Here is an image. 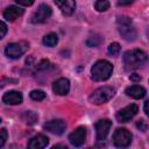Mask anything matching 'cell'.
<instances>
[{"instance_id":"15","label":"cell","mask_w":149,"mask_h":149,"mask_svg":"<svg viewBox=\"0 0 149 149\" xmlns=\"http://www.w3.org/2000/svg\"><path fill=\"white\" fill-rule=\"evenodd\" d=\"M2 101L7 105H19L22 102V94L17 91H9L3 94Z\"/></svg>"},{"instance_id":"35","label":"cell","mask_w":149,"mask_h":149,"mask_svg":"<svg viewBox=\"0 0 149 149\" xmlns=\"http://www.w3.org/2000/svg\"><path fill=\"white\" fill-rule=\"evenodd\" d=\"M0 122H1V119H0Z\"/></svg>"},{"instance_id":"31","label":"cell","mask_w":149,"mask_h":149,"mask_svg":"<svg viewBox=\"0 0 149 149\" xmlns=\"http://www.w3.org/2000/svg\"><path fill=\"white\" fill-rule=\"evenodd\" d=\"M51 149H69L66 146H64V144H56V146H54Z\"/></svg>"},{"instance_id":"10","label":"cell","mask_w":149,"mask_h":149,"mask_svg":"<svg viewBox=\"0 0 149 149\" xmlns=\"http://www.w3.org/2000/svg\"><path fill=\"white\" fill-rule=\"evenodd\" d=\"M44 129L52 133V134H56V135H61L64 133L65 128H66V125L63 120H51L47 123H44Z\"/></svg>"},{"instance_id":"29","label":"cell","mask_w":149,"mask_h":149,"mask_svg":"<svg viewBox=\"0 0 149 149\" xmlns=\"http://www.w3.org/2000/svg\"><path fill=\"white\" fill-rule=\"evenodd\" d=\"M16 81H17L16 79H10V78H9V79H3V80H0V87H3V86L6 85L5 83H16Z\"/></svg>"},{"instance_id":"2","label":"cell","mask_w":149,"mask_h":149,"mask_svg":"<svg viewBox=\"0 0 149 149\" xmlns=\"http://www.w3.org/2000/svg\"><path fill=\"white\" fill-rule=\"evenodd\" d=\"M113 72V65L105 59L98 61L91 69V77L95 81H102L111 77Z\"/></svg>"},{"instance_id":"33","label":"cell","mask_w":149,"mask_h":149,"mask_svg":"<svg viewBox=\"0 0 149 149\" xmlns=\"http://www.w3.org/2000/svg\"><path fill=\"white\" fill-rule=\"evenodd\" d=\"M129 3H132V1H127V2H118V5H129Z\"/></svg>"},{"instance_id":"11","label":"cell","mask_w":149,"mask_h":149,"mask_svg":"<svg viewBox=\"0 0 149 149\" xmlns=\"http://www.w3.org/2000/svg\"><path fill=\"white\" fill-rule=\"evenodd\" d=\"M85 137H86V129H85V127H78L76 130H73L70 134L69 140H70V142L74 147H80L85 142Z\"/></svg>"},{"instance_id":"24","label":"cell","mask_w":149,"mask_h":149,"mask_svg":"<svg viewBox=\"0 0 149 149\" xmlns=\"http://www.w3.org/2000/svg\"><path fill=\"white\" fill-rule=\"evenodd\" d=\"M7 136H8L7 130L6 129H0V148L5 144V142L7 140Z\"/></svg>"},{"instance_id":"4","label":"cell","mask_w":149,"mask_h":149,"mask_svg":"<svg viewBox=\"0 0 149 149\" xmlns=\"http://www.w3.org/2000/svg\"><path fill=\"white\" fill-rule=\"evenodd\" d=\"M114 94H115V90L113 87L102 86V87H99V88L94 90L88 99L94 105H101V104H105L108 100H111L114 97Z\"/></svg>"},{"instance_id":"30","label":"cell","mask_w":149,"mask_h":149,"mask_svg":"<svg viewBox=\"0 0 149 149\" xmlns=\"http://www.w3.org/2000/svg\"><path fill=\"white\" fill-rule=\"evenodd\" d=\"M130 80H133V81H140L141 80V77H140V74H136V73H133V74H130Z\"/></svg>"},{"instance_id":"13","label":"cell","mask_w":149,"mask_h":149,"mask_svg":"<svg viewBox=\"0 0 149 149\" xmlns=\"http://www.w3.org/2000/svg\"><path fill=\"white\" fill-rule=\"evenodd\" d=\"M52 90L58 95H65L70 91V81L66 78H59L54 81Z\"/></svg>"},{"instance_id":"16","label":"cell","mask_w":149,"mask_h":149,"mask_svg":"<svg viewBox=\"0 0 149 149\" xmlns=\"http://www.w3.org/2000/svg\"><path fill=\"white\" fill-rule=\"evenodd\" d=\"M146 93H147L146 88L140 85H132L126 88V94L134 99H141L146 95Z\"/></svg>"},{"instance_id":"9","label":"cell","mask_w":149,"mask_h":149,"mask_svg":"<svg viewBox=\"0 0 149 149\" xmlns=\"http://www.w3.org/2000/svg\"><path fill=\"white\" fill-rule=\"evenodd\" d=\"M112 127V122L107 119H104V120H99L97 123H95V133H97V140L99 141H102L107 137L108 133H109V129Z\"/></svg>"},{"instance_id":"26","label":"cell","mask_w":149,"mask_h":149,"mask_svg":"<svg viewBox=\"0 0 149 149\" xmlns=\"http://www.w3.org/2000/svg\"><path fill=\"white\" fill-rule=\"evenodd\" d=\"M49 66V61L48 59H42L37 65H36V69L37 70H44Z\"/></svg>"},{"instance_id":"25","label":"cell","mask_w":149,"mask_h":149,"mask_svg":"<svg viewBox=\"0 0 149 149\" xmlns=\"http://www.w3.org/2000/svg\"><path fill=\"white\" fill-rule=\"evenodd\" d=\"M136 127H137L140 130H142V132H146V130H147V128H148V125H147V122H146L143 119H141V120H139V121H137V123H136Z\"/></svg>"},{"instance_id":"7","label":"cell","mask_w":149,"mask_h":149,"mask_svg":"<svg viewBox=\"0 0 149 149\" xmlns=\"http://www.w3.org/2000/svg\"><path fill=\"white\" fill-rule=\"evenodd\" d=\"M139 112V107L137 105L135 104H130L126 107H123L122 109H120L118 113H116V120L119 122H127L129 121L130 119H133Z\"/></svg>"},{"instance_id":"6","label":"cell","mask_w":149,"mask_h":149,"mask_svg":"<svg viewBox=\"0 0 149 149\" xmlns=\"http://www.w3.org/2000/svg\"><path fill=\"white\" fill-rule=\"evenodd\" d=\"M132 142V134L125 128H118L113 135V143L118 148H126Z\"/></svg>"},{"instance_id":"19","label":"cell","mask_w":149,"mask_h":149,"mask_svg":"<svg viewBox=\"0 0 149 149\" xmlns=\"http://www.w3.org/2000/svg\"><path fill=\"white\" fill-rule=\"evenodd\" d=\"M57 42H58V36L54 33H50L43 37V44L47 47H54L57 44Z\"/></svg>"},{"instance_id":"23","label":"cell","mask_w":149,"mask_h":149,"mask_svg":"<svg viewBox=\"0 0 149 149\" xmlns=\"http://www.w3.org/2000/svg\"><path fill=\"white\" fill-rule=\"evenodd\" d=\"M29 95H30V98H31L33 100H36V101L43 100V99L45 98V93H44L43 91H41V90H34V91L30 92Z\"/></svg>"},{"instance_id":"12","label":"cell","mask_w":149,"mask_h":149,"mask_svg":"<svg viewBox=\"0 0 149 149\" xmlns=\"http://www.w3.org/2000/svg\"><path fill=\"white\" fill-rule=\"evenodd\" d=\"M48 143H49V139L43 134H38L30 139L27 149H44L48 146Z\"/></svg>"},{"instance_id":"17","label":"cell","mask_w":149,"mask_h":149,"mask_svg":"<svg viewBox=\"0 0 149 149\" xmlns=\"http://www.w3.org/2000/svg\"><path fill=\"white\" fill-rule=\"evenodd\" d=\"M56 5L59 7L63 14L65 15H71L74 12L76 8V2L72 0H63V1H56Z\"/></svg>"},{"instance_id":"36","label":"cell","mask_w":149,"mask_h":149,"mask_svg":"<svg viewBox=\"0 0 149 149\" xmlns=\"http://www.w3.org/2000/svg\"><path fill=\"white\" fill-rule=\"evenodd\" d=\"M88 149H91V148H88Z\"/></svg>"},{"instance_id":"28","label":"cell","mask_w":149,"mask_h":149,"mask_svg":"<svg viewBox=\"0 0 149 149\" xmlns=\"http://www.w3.org/2000/svg\"><path fill=\"white\" fill-rule=\"evenodd\" d=\"M16 3L17 5H21V6H31L34 3L33 0H29V1H24V0H16Z\"/></svg>"},{"instance_id":"34","label":"cell","mask_w":149,"mask_h":149,"mask_svg":"<svg viewBox=\"0 0 149 149\" xmlns=\"http://www.w3.org/2000/svg\"><path fill=\"white\" fill-rule=\"evenodd\" d=\"M8 149H19V148H17L16 146H14V144H13V146H10V148H8Z\"/></svg>"},{"instance_id":"22","label":"cell","mask_w":149,"mask_h":149,"mask_svg":"<svg viewBox=\"0 0 149 149\" xmlns=\"http://www.w3.org/2000/svg\"><path fill=\"white\" fill-rule=\"evenodd\" d=\"M120 50H121V48H120V44L119 43H116V42H113V43H111L109 44V47H108V54L109 55H112V56H118L119 54H120Z\"/></svg>"},{"instance_id":"18","label":"cell","mask_w":149,"mask_h":149,"mask_svg":"<svg viewBox=\"0 0 149 149\" xmlns=\"http://www.w3.org/2000/svg\"><path fill=\"white\" fill-rule=\"evenodd\" d=\"M37 114L36 113H34V112H31V111H27V112H24L23 114H22V120L26 122V123H28V125H34V123H36V121H37Z\"/></svg>"},{"instance_id":"20","label":"cell","mask_w":149,"mask_h":149,"mask_svg":"<svg viewBox=\"0 0 149 149\" xmlns=\"http://www.w3.org/2000/svg\"><path fill=\"white\" fill-rule=\"evenodd\" d=\"M94 7L98 12H105L109 8V2L106 0H99V1L94 2Z\"/></svg>"},{"instance_id":"14","label":"cell","mask_w":149,"mask_h":149,"mask_svg":"<svg viewBox=\"0 0 149 149\" xmlns=\"http://www.w3.org/2000/svg\"><path fill=\"white\" fill-rule=\"evenodd\" d=\"M23 14V9L21 7H17V6H9L5 9L3 12V17L7 20V21H15L19 16H21Z\"/></svg>"},{"instance_id":"21","label":"cell","mask_w":149,"mask_h":149,"mask_svg":"<svg viewBox=\"0 0 149 149\" xmlns=\"http://www.w3.org/2000/svg\"><path fill=\"white\" fill-rule=\"evenodd\" d=\"M101 42H102V38H101L99 35H94V36H91V37L86 41V44H87L88 47H98Z\"/></svg>"},{"instance_id":"5","label":"cell","mask_w":149,"mask_h":149,"mask_svg":"<svg viewBox=\"0 0 149 149\" xmlns=\"http://www.w3.org/2000/svg\"><path fill=\"white\" fill-rule=\"evenodd\" d=\"M28 43L26 41H20V42H15V43H10L6 47L5 49V54L7 57L9 58H19L21 57L27 50H28Z\"/></svg>"},{"instance_id":"32","label":"cell","mask_w":149,"mask_h":149,"mask_svg":"<svg viewBox=\"0 0 149 149\" xmlns=\"http://www.w3.org/2000/svg\"><path fill=\"white\" fill-rule=\"evenodd\" d=\"M148 104H149L148 100L144 101V113H146V114H149V111H148Z\"/></svg>"},{"instance_id":"3","label":"cell","mask_w":149,"mask_h":149,"mask_svg":"<svg viewBox=\"0 0 149 149\" xmlns=\"http://www.w3.org/2000/svg\"><path fill=\"white\" fill-rule=\"evenodd\" d=\"M116 22L119 33L126 41H134L136 38V29L128 16H119Z\"/></svg>"},{"instance_id":"1","label":"cell","mask_w":149,"mask_h":149,"mask_svg":"<svg viewBox=\"0 0 149 149\" xmlns=\"http://www.w3.org/2000/svg\"><path fill=\"white\" fill-rule=\"evenodd\" d=\"M147 61H148L147 54L140 49L128 50L123 55V63L127 70H134V69L142 68L147 63Z\"/></svg>"},{"instance_id":"27","label":"cell","mask_w":149,"mask_h":149,"mask_svg":"<svg viewBox=\"0 0 149 149\" xmlns=\"http://www.w3.org/2000/svg\"><path fill=\"white\" fill-rule=\"evenodd\" d=\"M6 33H7V26L2 21H0V40L6 35Z\"/></svg>"},{"instance_id":"8","label":"cell","mask_w":149,"mask_h":149,"mask_svg":"<svg viewBox=\"0 0 149 149\" xmlns=\"http://www.w3.org/2000/svg\"><path fill=\"white\" fill-rule=\"evenodd\" d=\"M50 16H51V8H50V6H48L45 3H42V5L38 6L37 10L33 14L30 21L33 23H42V22L47 21Z\"/></svg>"}]
</instances>
